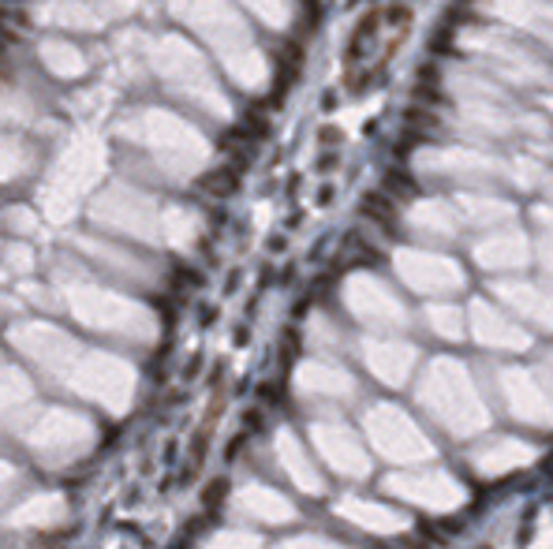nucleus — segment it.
I'll return each instance as SVG.
<instances>
[{
    "instance_id": "nucleus-1",
    "label": "nucleus",
    "mask_w": 553,
    "mask_h": 549,
    "mask_svg": "<svg viewBox=\"0 0 553 549\" xmlns=\"http://www.w3.org/2000/svg\"><path fill=\"white\" fill-rule=\"evenodd\" d=\"M363 213H366V217H374V221H381L389 232H396V228H393V224H396V221H393V206L385 202V194H366Z\"/></svg>"
},
{
    "instance_id": "nucleus-2",
    "label": "nucleus",
    "mask_w": 553,
    "mask_h": 549,
    "mask_svg": "<svg viewBox=\"0 0 553 549\" xmlns=\"http://www.w3.org/2000/svg\"><path fill=\"white\" fill-rule=\"evenodd\" d=\"M202 187L206 191H213V194H228L236 187V176L232 172H213V176H202Z\"/></svg>"
},
{
    "instance_id": "nucleus-3",
    "label": "nucleus",
    "mask_w": 553,
    "mask_h": 549,
    "mask_svg": "<svg viewBox=\"0 0 553 549\" xmlns=\"http://www.w3.org/2000/svg\"><path fill=\"white\" fill-rule=\"evenodd\" d=\"M385 187H389V191H400V194H415V191H419L415 179L404 176V172H389V176H385Z\"/></svg>"
},
{
    "instance_id": "nucleus-4",
    "label": "nucleus",
    "mask_w": 553,
    "mask_h": 549,
    "mask_svg": "<svg viewBox=\"0 0 553 549\" xmlns=\"http://www.w3.org/2000/svg\"><path fill=\"white\" fill-rule=\"evenodd\" d=\"M224 489H228V482H224V478H213V482H209V486H206V493H202V501H206L209 508H213V505H221Z\"/></svg>"
},
{
    "instance_id": "nucleus-5",
    "label": "nucleus",
    "mask_w": 553,
    "mask_h": 549,
    "mask_svg": "<svg viewBox=\"0 0 553 549\" xmlns=\"http://www.w3.org/2000/svg\"><path fill=\"white\" fill-rule=\"evenodd\" d=\"M337 138H340V131H333V127H329V131H321V142H329V146H333Z\"/></svg>"
},
{
    "instance_id": "nucleus-6",
    "label": "nucleus",
    "mask_w": 553,
    "mask_h": 549,
    "mask_svg": "<svg viewBox=\"0 0 553 549\" xmlns=\"http://www.w3.org/2000/svg\"><path fill=\"white\" fill-rule=\"evenodd\" d=\"M0 53H4V49H0Z\"/></svg>"
}]
</instances>
